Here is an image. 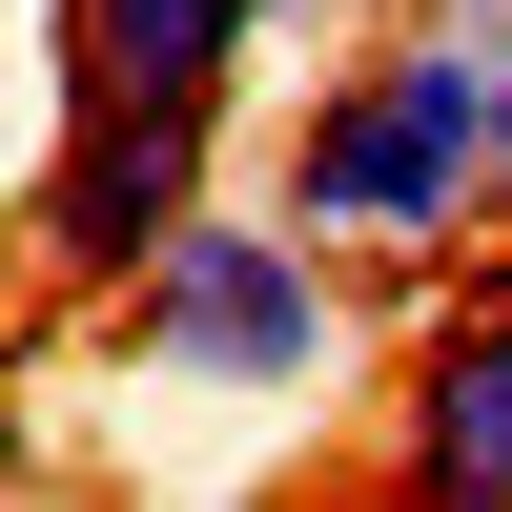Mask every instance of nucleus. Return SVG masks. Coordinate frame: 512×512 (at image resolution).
<instances>
[{
    "mask_svg": "<svg viewBox=\"0 0 512 512\" xmlns=\"http://www.w3.org/2000/svg\"><path fill=\"white\" fill-rule=\"evenodd\" d=\"M267 185L308 205L349 267H451L472 226H512V164H492V82H472V41H451L431 0H410L390 41H349V62L287 103Z\"/></svg>",
    "mask_w": 512,
    "mask_h": 512,
    "instance_id": "obj_1",
    "label": "nucleus"
},
{
    "mask_svg": "<svg viewBox=\"0 0 512 512\" xmlns=\"http://www.w3.org/2000/svg\"><path fill=\"white\" fill-rule=\"evenodd\" d=\"M349 246L308 226V205H185V226L144 246V287H103L123 369L144 390H205V410H328L349 390Z\"/></svg>",
    "mask_w": 512,
    "mask_h": 512,
    "instance_id": "obj_2",
    "label": "nucleus"
},
{
    "mask_svg": "<svg viewBox=\"0 0 512 512\" xmlns=\"http://www.w3.org/2000/svg\"><path fill=\"white\" fill-rule=\"evenodd\" d=\"M185 205H226V103H62L21 144V287L103 308V287H144Z\"/></svg>",
    "mask_w": 512,
    "mask_h": 512,
    "instance_id": "obj_3",
    "label": "nucleus"
},
{
    "mask_svg": "<svg viewBox=\"0 0 512 512\" xmlns=\"http://www.w3.org/2000/svg\"><path fill=\"white\" fill-rule=\"evenodd\" d=\"M390 492L410 512H512V246H492L472 287H431V328H410Z\"/></svg>",
    "mask_w": 512,
    "mask_h": 512,
    "instance_id": "obj_4",
    "label": "nucleus"
},
{
    "mask_svg": "<svg viewBox=\"0 0 512 512\" xmlns=\"http://www.w3.org/2000/svg\"><path fill=\"white\" fill-rule=\"evenodd\" d=\"M267 21H287V0H62V62L21 82V144L62 103H246Z\"/></svg>",
    "mask_w": 512,
    "mask_h": 512,
    "instance_id": "obj_5",
    "label": "nucleus"
},
{
    "mask_svg": "<svg viewBox=\"0 0 512 512\" xmlns=\"http://www.w3.org/2000/svg\"><path fill=\"white\" fill-rule=\"evenodd\" d=\"M451 41H472V82H492V164H512V0H492V21H451Z\"/></svg>",
    "mask_w": 512,
    "mask_h": 512,
    "instance_id": "obj_6",
    "label": "nucleus"
}]
</instances>
